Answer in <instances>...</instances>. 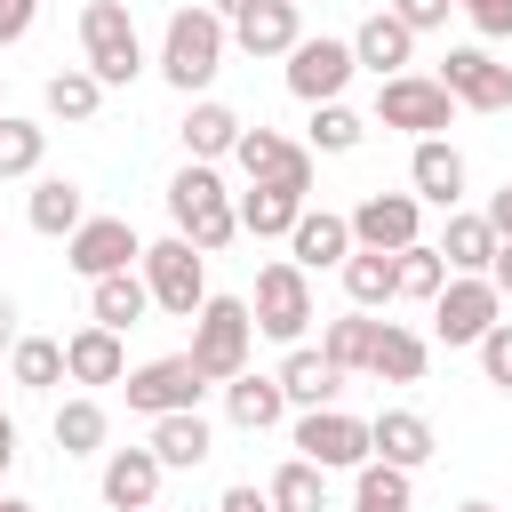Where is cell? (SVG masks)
<instances>
[{"label":"cell","instance_id":"obj_1","mask_svg":"<svg viewBox=\"0 0 512 512\" xmlns=\"http://www.w3.org/2000/svg\"><path fill=\"white\" fill-rule=\"evenodd\" d=\"M168 216H176V232H184L200 256H216V248L240 240V192H224L216 160H184V168L168 176Z\"/></svg>","mask_w":512,"mask_h":512},{"label":"cell","instance_id":"obj_2","mask_svg":"<svg viewBox=\"0 0 512 512\" xmlns=\"http://www.w3.org/2000/svg\"><path fill=\"white\" fill-rule=\"evenodd\" d=\"M224 48H232V24L200 0V8H176L168 32H160V80L176 96H200L216 72H224Z\"/></svg>","mask_w":512,"mask_h":512},{"label":"cell","instance_id":"obj_3","mask_svg":"<svg viewBox=\"0 0 512 512\" xmlns=\"http://www.w3.org/2000/svg\"><path fill=\"white\" fill-rule=\"evenodd\" d=\"M192 368L208 376V384H232L240 368H248V352H256V312H248V296H208L200 312H192Z\"/></svg>","mask_w":512,"mask_h":512},{"label":"cell","instance_id":"obj_4","mask_svg":"<svg viewBox=\"0 0 512 512\" xmlns=\"http://www.w3.org/2000/svg\"><path fill=\"white\" fill-rule=\"evenodd\" d=\"M80 48H88V72L104 88H128L144 72V40H136V16L128 0H88L80 8Z\"/></svg>","mask_w":512,"mask_h":512},{"label":"cell","instance_id":"obj_5","mask_svg":"<svg viewBox=\"0 0 512 512\" xmlns=\"http://www.w3.org/2000/svg\"><path fill=\"white\" fill-rule=\"evenodd\" d=\"M144 288H152V304L160 312H176V320H192L200 304H208V256L184 240V232H168V240H152L144 248Z\"/></svg>","mask_w":512,"mask_h":512},{"label":"cell","instance_id":"obj_6","mask_svg":"<svg viewBox=\"0 0 512 512\" xmlns=\"http://www.w3.org/2000/svg\"><path fill=\"white\" fill-rule=\"evenodd\" d=\"M248 312H256V336H272V344H304V328H312V272H304L296 256L264 264Z\"/></svg>","mask_w":512,"mask_h":512},{"label":"cell","instance_id":"obj_7","mask_svg":"<svg viewBox=\"0 0 512 512\" xmlns=\"http://www.w3.org/2000/svg\"><path fill=\"white\" fill-rule=\"evenodd\" d=\"M504 320V288L488 272H448V288L432 296V336L440 344H480Z\"/></svg>","mask_w":512,"mask_h":512},{"label":"cell","instance_id":"obj_8","mask_svg":"<svg viewBox=\"0 0 512 512\" xmlns=\"http://www.w3.org/2000/svg\"><path fill=\"white\" fill-rule=\"evenodd\" d=\"M376 120L408 128V136H440L456 120V96L440 88V72H392V80H376Z\"/></svg>","mask_w":512,"mask_h":512},{"label":"cell","instance_id":"obj_9","mask_svg":"<svg viewBox=\"0 0 512 512\" xmlns=\"http://www.w3.org/2000/svg\"><path fill=\"white\" fill-rule=\"evenodd\" d=\"M120 392H128V408H136V416H176V408H200L208 376L192 368V352H168V360L128 368V376H120Z\"/></svg>","mask_w":512,"mask_h":512},{"label":"cell","instance_id":"obj_10","mask_svg":"<svg viewBox=\"0 0 512 512\" xmlns=\"http://www.w3.org/2000/svg\"><path fill=\"white\" fill-rule=\"evenodd\" d=\"M296 456H312L320 472H360V464H368V416L304 408V416H296Z\"/></svg>","mask_w":512,"mask_h":512},{"label":"cell","instance_id":"obj_11","mask_svg":"<svg viewBox=\"0 0 512 512\" xmlns=\"http://www.w3.org/2000/svg\"><path fill=\"white\" fill-rule=\"evenodd\" d=\"M232 160H240V176H248V184H288V192H304V200H312V144H288L280 128H240Z\"/></svg>","mask_w":512,"mask_h":512},{"label":"cell","instance_id":"obj_12","mask_svg":"<svg viewBox=\"0 0 512 512\" xmlns=\"http://www.w3.org/2000/svg\"><path fill=\"white\" fill-rule=\"evenodd\" d=\"M64 264H72L80 280L136 272V264H144V240H136V224H128V216H88V224L64 240Z\"/></svg>","mask_w":512,"mask_h":512},{"label":"cell","instance_id":"obj_13","mask_svg":"<svg viewBox=\"0 0 512 512\" xmlns=\"http://www.w3.org/2000/svg\"><path fill=\"white\" fill-rule=\"evenodd\" d=\"M440 88L464 112H512V64H496L488 48H448L440 56Z\"/></svg>","mask_w":512,"mask_h":512},{"label":"cell","instance_id":"obj_14","mask_svg":"<svg viewBox=\"0 0 512 512\" xmlns=\"http://www.w3.org/2000/svg\"><path fill=\"white\" fill-rule=\"evenodd\" d=\"M360 72V56H352V40H296L288 48V96H304V104H328V96H344V80Z\"/></svg>","mask_w":512,"mask_h":512},{"label":"cell","instance_id":"obj_15","mask_svg":"<svg viewBox=\"0 0 512 512\" xmlns=\"http://www.w3.org/2000/svg\"><path fill=\"white\" fill-rule=\"evenodd\" d=\"M352 240L360 248H408V240H424V200L416 192H368L360 208H352Z\"/></svg>","mask_w":512,"mask_h":512},{"label":"cell","instance_id":"obj_16","mask_svg":"<svg viewBox=\"0 0 512 512\" xmlns=\"http://www.w3.org/2000/svg\"><path fill=\"white\" fill-rule=\"evenodd\" d=\"M408 192H416L424 208H456V200H464V152H456L448 136H416V152H408Z\"/></svg>","mask_w":512,"mask_h":512},{"label":"cell","instance_id":"obj_17","mask_svg":"<svg viewBox=\"0 0 512 512\" xmlns=\"http://www.w3.org/2000/svg\"><path fill=\"white\" fill-rule=\"evenodd\" d=\"M160 480H168V464L152 456V440L104 456V504H112V512H144V504H160Z\"/></svg>","mask_w":512,"mask_h":512},{"label":"cell","instance_id":"obj_18","mask_svg":"<svg viewBox=\"0 0 512 512\" xmlns=\"http://www.w3.org/2000/svg\"><path fill=\"white\" fill-rule=\"evenodd\" d=\"M272 376H280L288 408H336V392H344V368H336L320 344H288V360H280Z\"/></svg>","mask_w":512,"mask_h":512},{"label":"cell","instance_id":"obj_19","mask_svg":"<svg viewBox=\"0 0 512 512\" xmlns=\"http://www.w3.org/2000/svg\"><path fill=\"white\" fill-rule=\"evenodd\" d=\"M432 424L416 416V408H384V416H368V456H384V464H400V472H424L432 464Z\"/></svg>","mask_w":512,"mask_h":512},{"label":"cell","instance_id":"obj_20","mask_svg":"<svg viewBox=\"0 0 512 512\" xmlns=\"http://www.w3.org/2000/svg\"><path fill=\"white\" fill-rule=\"evenodd\" d=\"M296 8H304V0H256V8L232 24V48L256 56V64H264V56H288V48L304 40V16H296Z\"/></svg>","mask_w":512,"mask_h":512},{"label":"cell","instance_id":"obj_21","mask_svg":"<svg viewBox=\"0 0 512 512\" xmlns=\"http://www.w3.org/2000/svg\"><path fill=\"white\" fill-rule=\"evenodd\" d=\"M360 240H352V216H336V208H304L296 216V232H288V256L304 264V272H328V264H344Z\"/></svg>","mask_w":512,"mask_h":512},{"label":"cell","instance_id":"obj_22","mask_svg":"<svg viewBox=\"0 0 512 512\" xmlns=\"http://www.w3.org/2000/svg\"><path fill=\"white\" fill-rule=\"evenodd\" d=\"M64 376H72V384H120V376H128L120 328H104V320L72 328V336H64Z\"/></svg>","mask_w":512,"mask_h":512},{"label":"cell","instance_id":"obj_23","mask_svg":"<svg viewBox=\"0 0 512 512\" xmlns=\"http://www.w3.org/2000/svg\"><path fill=\"white\" fill-rule=\"evenodd\" d=\"M352 56H360V72L392 80V72H408V56H416V32H408L392 8H376V16H360V32H352Z\"/></svg>","mask_w":512,"mask_h":512},{"label":"cell","instance_id":"obj_24","mask_svg":"<svg viewBox=\"0 0 512 512\" xmlns=\"http://www.w3.org/2000/svg\"><path fill=\"white\" fill-rule=\"evenodd\" d=\"M240 128H248V120H240L232 104H216V96H192V112H184V128H176V136H184V152H192V160H232Z\"/></svg>","mask_w":512,"mask_h":512},{"label":"cell","instance_id":"obj_25","mask_svg":"<svg viewBox=\"0 0 512 512\" xmlns=\"http://www.w3.org/2000/svg\"><path fill=\"white\" fill-rule=\"evenodd\" d=\"M224 416H232L240 432H272V424L288 416V392H280V376H256V368H240V376L224 384Z\"/></svg>","mask_w":512,"mask_h":512},{"label":"cell","instance_id":"obj_26","mask_svg":"<svg viewBox=\"0 0 512 512\" xmlns=\"http://www.w3.org/2000/svg\"><path fill=\"white\" fill-rule=\"evenodd\" d=\"M208 448H216V432H208V416H200V408L152 416V456H160L168 472H192V464H208Z\"/></svg>","mask_w":512,"mask_h":512},{"label":"cell","instance_id":"obj_27","mask_svg":"<svg viewBox=\"0 0 512 512\" xmlns=\"http://www.w3.org/2000/svg\"><path fill=\"white\" fill-rule=\"evenodd\" d=\"M24 216H32V232L72 240V232L88 224V200H80V184H72V176H40V184H32V200H24Z\"/></svg>","mask_w":512,"mask_h":512},{"label":"cell","instance_id":"obj_28","mask_svg":"<svg viewBox=\"0 0 512 512\" xmlns=\"http://www.w3.org/2000/svg\"><path fill=\"white\" fill-rule=\"evenodd\" d=\"M304 208H312V200L288 192V184H248V192H240V232H256V240H288Z\"/></svg>","mask_w":512,"mask_h":512},{"label":"cell","instance_id":"obj_29","mask_svg":"<svg viewBox=\"0 0 512 512\" xmlns=\"http://www.w3.org/2000/svg\"><path fill=\"white\" fill-rule=\"evenodd\" d=\"M152 312V288H144V272H104V280H88V320H104V328H136Z\"/></svg>","mask_w":512,"mask_h":512},{"label":"cell","instance_id":"obj_30","mask_svg":"<svg viewBox=\"0 0 512 512\" xmlns=\"http://www.w3.org/2000/svg\"><path fill=\"white\" fill-rule=\"evenodd\" d=\"M424 360H432V344H424L416 328L384 320V328H376V352H368V376H376V384H424Z\"/></svg>","mask_w":512,"mask_h":512},{"label":"cell","instance_id":"obj_31","mask_svg":"<svg viewBox=\"0 0 512 512\" xmlns=\"http://www.w3.org/2000/svg\"><path fill=\"white\" fill-rule=\"evenodd\" d=\"M432 248L448 256V272H488L504 240H496V224H488V216H456V208H448V232H440Z\"/></svg>","mask_w":512,"mask_h":512},{"label":"cell","instance_id":"obj_32","mask_svg":"<svg viewBox=\"0 0 512 512\" xmlns=\"http://www.w3.org/2000/svg\"><path fill=\"white\" fill-rule=\"evenodd\" d=\"M336 272H344V296H352L360 312H376V304H392V296H400V272H392V256H384V248H352Z\"/></svg>","mask_w":512,"mask_h":512},{"label":"cell","instance_id":"obj_33","mask_svg":"<svg viewBox=\"0 0 512 512\" xmlns=\"http://www.w3.org/2000/svg\"><path fill=\"white\" fill-rule=\"evenodd\" d=\"M352 512H416L408 472H400V464H384V456H368V464L352 472Z\"/></svg>","mask_w":512,"mask_h":512},{"label":"cell","instance_id":"obj_34","mask_svg":"<svg viewBox=\"0 0 512 512\" xmlns=\"http://www.w3.org/2000/svg\"><path fill=\"white\" fill-rule=\"evenodd\" d=\"M40 104H48L56 120H96V112H104V80H96L88 64H64V72H48Z\"/></svg>","mask_w":512,"mask_h":512},{"label":"cell","instance_id":"obj_35","mask_svg":"<svg viewBox=\"0 0 512 512\" xmlns=\"http://www.w3.org/2000/svg\"><path fill=\"white\" fill-rule=\"evenodd\" d=\"M376 328H384V320H368V312L352 304L344 320H328V328H320V352H328V360H336L344 376H368V352H376Z\"/></svg>","mask_w":512,"mask_h":512},{"label":"cell","instance_id":"obj_36","mask_svg":"<svg viewBox=\"0 0 512 512\" xmlns=\"http://www.w3.org/2000/svg\"><path fill=\"white\" fill-rule=\"evenodd\" d=\"M104 432H112V416H104L96 392H72V400L56 408V448H64V456H96Z\"/></svg>","mask_w":512,"mask_h":512},{"label":"cell","instance_id":"obj_37","mask_svg":"<svg viewBox=\"0 0 512 512\" xmlns=\"http://www.w3.org/2000/svg\"><path fill=\"white\" fill-rule=\"evenodd\" d=\"M264 496H272V512H328V472H320L312 456H288Z\"/></svg>","mask_w":512,"mask_h":512},{"label":"cell","instance_id":"obj_38","mask_svg":"<svg viewBox=\"0 0 512 512\" xmlns=\"http://www.w3.org/2000/svg\"><path fill=\"white\" fill-rule=\"evenodd\" d=\"M392 272H400V296H416V304H432V296L448 288V256H440L432 240H408V248H392Z\"/></svg>","mask_w":512,"mask_h":512},{"label":"cell","instance_id":"obj_39","mask_svg":"<svg viewBox=\"0 0 512 512\" xmlns=\"http://www.w3.org/2000/svg\"><path fill=\"white\" fill-rule=\"evenodd\" d=\"M8 376H16L24 392H56V384H64V344H56V336H16Z\"/></svg>","mask_w":512,"mask_h":512},{"label":"cell","instance_id":"obj_40","mask_svg":"<svg viewBox=\"0 0 512 512\" xmlns=\"http://www.w3.org/2000/svg\"><path fill=\"white\" fill-rule=\"evenodd\" d=\"M48 160V128L24 112H0V176H40Z\"/></svg>","mask_w":512,"mask_h":512},{"label":"cell","instance_id":"obj_41","mask_svg":"<svg viewBox=\"0 0 512 512\" xmlns=\"http://www.w3.org/2000/svg\"><path fill=\"white\" fill-rule=\"evenodd\" d=\"M360 136H368V120H360L344 96L312 104V152H360Z\"/></svg>","mask_w":512,"mask_h":512},{"label":"cell","instance_id":"obj_42","mask_svg":"<svg viewBox=\"0 0 512 512\" xmlns=\"http://www.w3.org/2000/svg\"><path fill=\"white\" fill-rule=\"evenodd\" d=\"M472 352H480V376H488L496 392H512V320H496V328H488Z\"/></svg>","mask_w":512,"mask_h":512},{"label":"cell","instance_id":"obj_43","mask_svg":"<svg viewBox=\"0 0 512 512\" xmlns=\"http://www.w3.org/2000/svg\"><path fill=\"white\" fill-rule=\"evenodd\" d=\"M480 40H512V0H456Z\"/></svg>","mask_w":512,"mask_h":512},{"label":"cell","instance_id":"obj_44","mask_svg":"<svg viewBox=\"0 0 512 512\" xmlns=\"http://www.w3.org/2000/svg\"><path fill=\"white\" fill-rule=\"evenodd\" d=\"M384 8H392V16H400V24H408V32H440V24H448V8H456V0H384Z\"/></svg>","mask_w":512,"mask_h":512},{"label":"cell","instance_id":"obj_45","mask_svg":"<svg viewBox=\"0 0 512 512\" xmlns=\"http://www.w3.org/2000/svg\"><path fill=\"white\" fill-rule=\"evenodd\" d=\"M32 16H40V0H0V48H16L32 32Z\"/></svg>","mask_w":512,"mask_h":512},{"label":"cell","instance_id":"obj_46","mask_svg":"<svg viewBox=\"0 0 512 512\" xmlns=\"http://www.w3.org/2000/svg\"><path fill=\"white\" fill-rule=\"evenodd\" d=\"M216 512H272V496H264V488H248V480H232V488L216 496Z\"/></svg>","mask_w":512,"mask_h":512},{"label":"cell","instance_id":"obj_47","mask_svg":"<svg viewBox=\"0 0 512 512\" xmlns=\"http://www.w3.org/2000/svg\"><path fill=\"white\" fill-rule=\"evenodd\" d=\"M480 216H488V224H496V240H512V184H504V192H496V200H488V208H480Z\"/></svg>","mask_w":512,"mask_h":512},{"label":"cell","instance_id":"obj_48","mask_svg":"<svg viewBox=\"0 0 512 512\" xmlns=\"http://www.w3.org/2000/svg\"><path fill=\"white\" fill-rule=\"evenodd\" d=\"M0 352H16V296H0Z\"/></svg>","mask_w":512,"mask_h":512},{"label":"cell","instance_id":"obj_49","mask_svg":"<svg viewBox=\"0 0 512 512\" xmlns=\"http://www.w3.org/2000/svg\"><path fill=\"white\" fill-rule=\"evenodd\" d=\"M488 280H496V288H504V296H512V240H504V248H496V264H488Z\"/></svg>","mask_w":512,"mask_h":512},{"label":"cell","instance_id":"obj_50","mask_svg":"<svg viewBox=\"0 0 512 512\" xmlns=\"http://www.w3.org/2000/svg\"><path fill=\"white\" fill-rule=\"evenodd\" d=\"M8 464H16V416L0 408V472H8Z\"/></svg>","mask_w":512,"mask_h":512},{"label":"cell","instance_id":"obj_51","mask_svg":"<svg viewBox=\"0 0 512 512\" xmlns=\"http://www.w3.org/2000/svg\"><path fill=\"white\" fill-rule=\"evenodd\" d=\"M208 8H216V16H224V24H240V16H248V8H256V0H208Z\"/></svg>","mask_w":512,"mask_h":512},{"label":"cell","instance_id":"obj_52","mask_svg":"<svg viewBox=\"0 0 512 512\" xmlns=\"http://www.w3.org/2000/svg\"><path fill=\"white\" fill-rule=\"evenodd\" d=\"M0 512H40V504H24V496H0Z\"/></svg>","mask_w":512,"mask_h":512},{"label":"cell","instance_id":"obj_53","mask_svg":"<svg viewBox=\"0 0 512 512\" xmlns=\"http://www.w3.org/2000/svg\"><path fill=\"white\" fill-rule=\"evenodd\" d=\"M456 512H496V504H488V496H464V504H456Z\"/></svg>","mask_w":512,"mask_h":512},{"label":"cell","instance_id":"obj_54","mask_svg":"<svg viewBox=\"0 0 512 512\" xmlns=\"http://www.w3.org/2000/svg\"><path fill=\"white\" fill-rule=\"evenodd\" d=\"M144 512H160V504H144Z\"/></svg>","mask_w":512,"mask_h":512}]
</instances>
